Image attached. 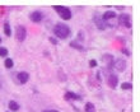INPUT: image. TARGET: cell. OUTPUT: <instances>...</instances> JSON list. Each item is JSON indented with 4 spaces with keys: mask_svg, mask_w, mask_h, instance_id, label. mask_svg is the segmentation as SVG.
Listing matches in <instances>:
<instances>
[{
    "mask_svg": "<svg viewBox=\"0 0 140 112\" xmlns=\"http://www.w3.org/2000/svg\"><path fill=\"white\" fill-rule=\"evenodd\" d=\"M90 66H92V68L97 66V61H96V60H92V61H90Z\"/></svg>",
    "mask_w": 140,
    "mask_h": 112,
    "instance_id": "19",
    "label": "cell"
},
{
    "mask_svg": "<svg viewBox=\"0 0 140 112\" xmlns=\"http://www.w3.org/2000/svg\"><path fill=\"white\" fill-rule=\"evenodd\" d=\"M31 21L35 22V23L41 22V21H42V14H41L40 12H33V13L31 14Z\"/></svg>",
    "mask_w": 140,
    "mask_h": 112,
    "instance_id": "7",
    "label": "cell"
},
{
    "mask_svg": "<svg viewBox=\"0 0 140 112\" xmlns=\"http://www.w3.org/2000/svg\"><path fill=\"white\" fill-rule=\"evenodd\" d=\"M54 32H55V35H56L57 37H60V38H66V37H69V35H70L69 27L65 26V24H63V23H57V24L55 26V28H54Z\"/></svg>",
    "mask_w": 140,
    "mask_h": 112,
    "instance_id": "1",
    "label": "cell"
},
{
    "mask_svg": "<svg viewBox=\"0 0 140 112\" xmlns=\"http://www.w3.org/2000/svg\"><path fill=\"white\" fill-rule=\"evenodd\" d=\"M17 78H18V82H19V83H27L28 79H29V74L26 73V71H21V73L17 75Z\"/></svg>",
    "mask_w": 140,
    "mask_h": 112,
    "instance_id": "4",
    "label": "cell"
},
{
    "mask_svg": "<svg viewBox=\"0 0 140 112\" xmlns=\"http://www.w3.org/2000/svg\"><path fill=\"white\" fill-rule=\"evenodd\" d=\"M0 42H2V38H0Z\"/></svg>",
    "mask_w": 140,
    "mask_h": 112,
    "instance_id": "22",
    "label": "cell"
},
{
    "mask_svg": "<svg viewBox=\"0 0 140 112\" xmlns=\"http://www.w3.org/2000/svg\"><path fill=\"white\" fill-rule=\"evenodd\" d=\"M4 32H5V35H7V36H10V35H12V32H10V27H9V24H8V23H5V24H4Z\"/></svg>",
    "mask_w": 140,
    "mask_h": 112,
    "instance_id": "14",
    "label": "cell"
},
{
    "mask_svg": "<svg viewBox=\"0 0 140 112\" xmlns=\"http://www.w3.org/2000/svg\"><path fill=\"white\" fill-rule=\"evenodd\" d=\"M120 23H122L125 27L130 28L131 27V21H130V17L129 15H120Z\"/></svg>",
    "mask_w": 140,
    "mask_h": 112,
    "instance_id": "6",
    "label": "cell"
},
{
    "mask_svg": "<svg viewBox=\"0 0 140 112\" xmlns=\"http://www.w3.org/2000/svg\"><path fill=\"white\" fill-rule=\"evenodd\" d=\"M8 55V50L7 49H4V47H0V56H7Z\"/></svg>",
    "mask_w": 140,
    "mask_h": 112,
    "instance_id": "16",
    "label": "cell"
},
{
    "mask_svg": "<svg viewBox=\"0 0 140 112\" xmlns=\"http://www.w3.org/2000/svg\"><path fill=\"white\" fill-rule=\"evenodd\" d=\"M5 68H8V69H10V68H13V60L12 59H5Z\"/></svg>",
    "mask_w": 140,
    "mask_h": 112,
    "instance_id": "13",
    "label": "cell"
},
{
    "mask_svg": "<svg viewBox=\"0 0 140 112\" xmlns=\"http://www.w3.org/2000/svg\"><path fill=\"white\" fill-rule=\"evenodd\" d=\"M65 99H82V98L73 92H68V93H65Z\"/></svg>",
    "mask_w": 140,
    "mask_h": 112,
    "instance_id": "11",
    "label": "cell"
},
{
    "mask_svg": "<svg viewBox=\"0 0 140 112\" xmlns=\"http://www.w3.org/2000/svg\"><path fill=\"white\" fill-rule=\"evenodd\" d=\"M15 36H17V40L18 41H24L26 38V28L23 26H18L17 27V31H15Z\"/></svg>",
    "mask_w": 140,
    "mask_h": 112,
    "instance_id": "3",
    "label": "cell"
},
{
    "mask_svg": "<svg viewBox=\"0 0 140 112\" xmlns=\"http://www.w3.org/2000/svg\"><path fill=\"white\" fill-rule=\"evenodd\" d=\"M42 112H59V111H55V109H46V111H42Z\"/></svg>",
    "mask_w": 140,
    "mask_h": 112,
    "instance_id": "20",
    "label": "cell"
},
{
    "mask_svg": "<svg viewBox=\"0 0 140 112\" xmlns=\"http://www.w3.org/2000/svg\"><path fill=\"white\" fill-rule=\"evenodd\" d=\"M50 41H51V42H52V43H55V45H56V43H57V41H56V40H54V38H50Z\"/></svg>",
    "mask_w": 140,
    "mask_h": 112,
    "instance_id": "21",
    "label": "cell"
},
{
    "mask_svg": "<svg viewBox=\"0 0 140 112\" xmlns=\"http://www.w3.org/2000/svg\"><path fill=\"white\" fill-rule=\"evenodd\" d=\"M107 83H108V85H110L111 88H116V85H117V83H118V78H117L116 75H110V76L107 78Z\"/></svg>",
    "mask_w": 140,
    "mask_h": 112,
    "instance_id": "5",
    "label": "cell"
},
{
    "mask_svg": "<svg viewBox=\"0 0 140 112\" xmlns=\"http://www.w3.org/2000/svg\"><path fill=\"white\" fill-rule=\"evenodd\" d=\"M93 108H94V106L92 103H87L85 104V112H93Z\"/></svg>",
    "mask_w": 140,
    "mask_h": 112,
    "instance_id": "15",
    "label": "cell"
},
{
    "mask_svg": "<svg viewBox=\"0 0 140 112\" xmlns=\"http://www.w3.org/2000/svg\"><path fill=\"white\" fill-rule=\"evenodd\" d=\"M94 22L97 23V26H98V28L99 29H104V28H107V27H110L107 23H104V22H102L101 19H98V18H94Z\"/></svg>",
    "mask_w": 140,
    "mask_h": 112,
    "instance_id": "10",
    "label": "cell"
},
{
    "mask_svg": "<svg viewBox=\"0 0 140 112\" xmlns=\"http://www.w3.org/2000/svg\"><path fill=\"white\" fill-rule=\"evenodd\" d=\"M9 108H10V111H18L19 109V104L17 102H14V101H10L9 102Z\"/></svg>",
    "mask_w": 140,
    "mask_h": 112,
    "instance_id": "12",
    "label": "cell"
},
{
    "mask_svg": "<svg viewBox=\"0 0 140 112\" xmlns=\"http://www.w3.org/2000/svg\"><path fill=\"white\" fill-rule=\"evenodd\" d=\"M115 66H116V69H117L118 71H123L125 68H126V61H123V60H117L116 64H115Z\"/></svg>",
    "mask_w": 140,
    "mask_h": 112,
    "instance_id": "8",
    "label": "cell"
},
{
    "mask_svg": "<svg viewBox=\"0 0 140 112\" xmlns=\"http://www.w3.org/2000/svg\"><path fill=\"white\" fill-rule=\"evenodd\" d=\"M121 87H122V89H125V90H126V89H131V87H132V85H131V83H122V84H121Z\"/></svg>",
    "mask_w": 140,
    "mask_h": 112,
    "instance_id": "17",
    "label": "cell"
},
{
    "mask_svg": "<svg viewBox=\"0 0 140 112\" xmlns=\"http://www.w3.org/2000/svg\"><path fill=\"white\" fill-rule=\"evenodd\" d=\"M54 9L61 15V18L63 19H65V21H68V19H70L71 18V12H70V9H68V8H65V7H60V5H56V7H54Z\"/></svg>",
    "mask_w": 140,
    "mask_h": 112,
    "instance_id": "2",
    "label": "cell"
},
{
    "mask_svg": "<svg viewBox=\"0 0 140 112\" xmlns=\"http://www.w3.org/2000/svg\"><path fill=\"white\" fill-rule=\"evenodd\" d=\"M115 17H116V13H115V12H111V10H110V12H106V13L103 14L102 19H103V21L106 22V21H108V19H112V18H115Z\"/></svg>",
    "mask_w": 140,
    "mask_h": 112,
    "instance_id": "9",
    "label": "cell"
},
{
    "mask_svg": "<svg viewBox=\"0 0 140 112\" xmlns=\"http://www.w3.org/2000/svg\"><path fill=\"white\" fill-rule=\"evenodd\" d=\"M70 46H71V47H74V49H78V50H83V47H82V46H79V45H78V43H75V42H71V43H70Z\"/></svg>",
    "mask_w": 140,
    "mask_h": 112,
    "instance_id": "18",
    "label": "cell"
}]
</instances>
